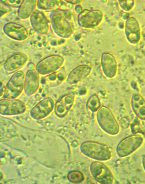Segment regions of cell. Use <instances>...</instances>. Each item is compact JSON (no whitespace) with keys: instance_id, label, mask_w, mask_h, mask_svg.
Returning <instances> with one entry per match:
<instances>
[{"instance_id":"6da1fadb","label":"cell","mask_w":145,"mask_h":184,"mask_svg":"<svg viewBox=\"0 0 145 184\" xmlns=\"http://www.w3.org/2000/svg\"><path fill=\"white\" fill-rule=\"evenodd\" d=\"M64 11L59 10L53 11L50 16L52 28L58 36L64 38L69 37L72 30L69 19Z\"/></svg>"},{"instance_id":"7a4b0ae2","label":"cell","mask_w":145,"mask_h":184,"mask_svg":"<svg viewBox=\"0 0 145 184\" xmlns=\"http://www.w3.org/2000/svg\"><path fill=\"white\" fill-rule=\"evenodd\" d=\"M80 150L85 155L98 160H107L112 156L111 152L107 145L95 142L83 143L80 146Z\"/></svg>"},{"instance_id":"3957f363","label":"cell","mask_w":145,"mask_h":184,"mask_svg":"<svg viewBox=\"0 0 145 184\" xmlns=\"http://www.w3.org/2000/svg\"><path fill=\"white\" fill-rule=\"evenodd\" d=\"M97 118L100 127L107 133L115 135L119 132V125L112 113L107 107L102 106L99 109Z\"/></svg>"},{"instance_id":"277c9868","label":"cell","mask_w":145,"mask_h":184,"mask_svg":"<svg viewBox=\"0 0 145 184\" xmlns=\"http://www.w3.org/2000/svg\"><path fill=\"white\" fill-rule=\"evenodd\" d=\"M25 76L22 71H18L13 74L5 86L2 96L3 98L15 99L21 94L24 90Z\"/></svg>"},{"instance_id":"5b68a950","label":"cell","mask_w":145,"mask_h":184,"mask_svg":"<svg viewBox=\"0 0 145 184\" xmlns=\"http://www.w3.org/2000/svg\"><path fill=\"white\" fill-rule=\"evenodd\" d=\"M143 138L139 135L128 136L121 140L118 144L116 152L120 157H124L130 155L142 144Z\"/></svg>"},{"instance_id":"8992f818","label":"cell","mask_w":145,"mask_h":184,"mask_svg":"<svg viewBox=\"0 0 145 184\" xmlns=\"http://www.w3.org/2000/svg\"><path fill=\"white\" fill-rule=\"evenodd\" d=\"M64 61V59L60 55H50L39 61L36 66L35 70L39 74H50L59 69L63 65Z\"/></svg>"},{"instance_id":"52a82bcc","label":"cell","mask_w":145,"mask_h":184,"mask_svg":"<svg viewBox=\"0 0 145 184\" xmlns=\"http://www.w3.org/2000/svg\"><path fill=\"white\" fill-rule=\"evenodd\" d=\"M90 170L95 179L101 184H111L113 183L114 178L110 169L103 163L98 161L93 163Z\"/></svg>"},{"instance_id":"ba28073f","label":"cell","mask_w":145,"mask_h":184,"mask_svg":"<svg viewBox=\"0 0 145 184\" xmlns=\"http://www.w3.org/2000/svg\"><path fill=\"white\" fill-rule=\"evenodd\" d=\"M103 17L102 12L99 10H85L79 15L78 22L79 25L82 28H93L99 24Z\"/></svg>"},{"instance_id":"9c48e42d","label":"cell","mask_w":145,"mask_h":184,"mask_svg":"<svg viewBox=\"0 0 145 184\" xmlns=\"http://www.w3.org/2000/svg\"><path fill=\"white\" fill-rule=\"evenodd\" d=\"M0 114L4 116L20 114L26 110L25 104L22 101L16 99L3 98L0 101Z\"/></svg>"},{"instance_id":"30bf717a","label":"cell","mask_w":145,"mask_h":184,"mask_svg":"<svg viewBox=\"0 0 145 184\" xmlns=\"http://www.w3.org/2000/svg\"><path fill=\"white\" fill-rule=\"evenodd\" d=\"M54 107L53 99L50 97L46 98L40 101L32 109L30 114L34 119H42L50 114Z\"/></svg>"},{"instance_id":"8fae6325","label":"cell","mask_w":145,"mask_h":184,"mask_svg":"<svg viewBox=\"0 0 145 184\" xmlns=\"http://www.w3.org/2000/svg\"><path fill=\"white\" fill-rule=\"evenodd\" d=\"M125 32L126 38L129 43L136 44L141 38V31L139 23L135 17H130L125 21Z\"/></svg>"},{"instance_id":"7c38bea8","label":"cell","mask_w":145,"mask_h":184,"mask_svg":"<svg viewBox=\"0 0 145 184\" xmlns=\"http://www.w3.org/2000/svg\"><path fill=\"white\" fill-rule=\"evenodd\" d=\"M28 56L21 52L15 53L8 58L4 64V68L8 74L18 71L26 63Z\"/></svg>"},{"instance_id":"4fadbf2b","label":"cell","mask_w":145,"mask_h":184,"mask_svg":"<svg viewBox=\"0 0 145 184\" xmlns=\"http://www.w3.org/2000/svg\"><path fill=\"white\" fill-rule=\"evenodd\" d=\"M30 21L35 31L41 35L47 34L49 29V21L41 11L36 10L30 17Z\"/></svg>"},{"instance_id":"5bb4252c","label":"cell","mask_w":145,"mask_h":184,"mask_svg":"<svg viewBox=\"0 0 145 184\" xmlns=\"http://www.w3.org/2000/svg\"><path fill=\"white\" fill-rule=\"evenodd\" d=\"M5 34L9 38L17 41H23L28 37L26 29L23 25L13 22L8 23L3 27Z\"/></svg>"},{"instance_id":"9a60e30c","label":"cell","mask_w":145,"mask_h":184,"mask_svg":"<svg viewBox=\"0 0 145 184\" xmlns=\"http://www.w3.org/2000/svg\"><path fill=\"white\" fill-rule=\"evenodd\" d=\"M75 96L74 92L69 93L62 96L57 101L54 109L58 117H62L66 116L73 105Z\"/></svg>"},{"instance_id":"2e32d148","label":"cell","mask_w":145,"mask_h":184,"mask_svg":"<svg viewBox=\"0 0 145 184\" xmlns=\"http://www.w3.org/2000/svg\"><path fill=\"white\" fill-rule=\"evenodd\" d=\"M40 84V77L35 70H30L25 75L24 90L28 96L35 94L38 89Z\"/></svg>"},{"instance_id":"e0dca14e","label":"cell","mask_w":145,"mask_h":184,"mask_svg":"<svg viewBox=\"0 0 145 184\" xmlns=\"http://www.w3.org/2000/svg\"><path fill=\"white\" fill-rule=\"evenodd\" d=\"M101 64L103 73L107 78H112L116 75L117 64L114 56L111 54L103 53L101 58Z\"/></svg>"},{"instance_id":"ac0fdd59","label":"cell","mask_w":145,"mask_h":184,"mask_svg":"<svg viewBox=\"0 0 145 184\" xmlns=\"http://www.w3.org/2000/svg\"><path fill=\"white\" fill-rule=\"evenodd\" d=\"M91 70V67L87 65H81L76 67L69 75L67 82L72 84L80 82L89 75Z\"/></svg>"},{"instance_id":"d6986e66","label":"cell","mask_w":145,"mask_h":184,"mask_svg":"<svg viewBox=\"0 0 145 184\" xmlns=\"http://www.w3.org/2000/svg\"><path fill=\"white\" fill-rule=\"evenodd\" d=\"M131 105L133 112L138 118L145 121V100L140 94L138 93L133 94Z\"/></svg>"},{"instance_id":"ffe728a7","label":"cell","mask_w":145,"mask_h":184,"mask_svg":"<svg viewBox=\"0 0 145 184\" xmlns=\"http://www.w3.org/2000/svg\"><path fill=\"white\" fill-rule=\"evenodd\" d=\"M36 0H23L18 10V15L22 19L30 17L37 6Z\"/></svg>"},{"instance_id":"44dd1931","label":"cell","mask_w":145,"mask_h":184,"mask_svg":"<svg viewBox=\"0 0 145 184\" xmlns=\"http://www.w3.org/2000/svg\"><path fill=\"white\" fill-rule=\"evenodd\" d=\"M64 79V75L62 73L59 72H55L47 75L44 81L47 86L52 87L59 85Z\"/></svg>"},{"instance_id":"7402d4cb","label":"cell","mask_w":145,"mask_h":184,"mask_svg":"<svg viewBox=\"0 0 145 184\" xmlns=\"http://www.w3.org/2000/svg\"><path fill=\"white\" fill-rule=\"evenodd\" d=\"M101 102L100 99L96 94L92 95L88 99L87 102V106L91 111L95 112L100 108Z\"/></svg>"},{"instance_id":"603a6c76","label":"cell","mask_w":145,"mask_h":184,"mask_svg":"<svg viewBox=\"0 0 145 184\" xmlns=\"http://www.w3.org/2000/svg\"><path fill=\"white\" fill-rule=\"evenodd\" d=\"M57 0H38L37 6L40 10H48L52 9L58 5Z\"/></svg>"},{"instance_id":"cb8c5ba5","label":"cell","mask_w":145,"mask_h":184,"mask_svg":"<svg viewBox=\"0 0 145 184\" xmlns=\"http://www.w3.org/2000/svg\"><path fill=\"white\" fill-rule=\"evenodd\" d=\"M67 177L69 180L73 183L81 182L84 179L83 174L80 171H70L68 174Z\"/></svg>"},{"instance_id":"d4e9b609","label":"cell","mask_w":145,"mask_h":184,"mask_svg":"<svg viewBox=\"0 0 145 184\" xmlns=\"http://www.w3.org/2000/svg\"><path fill=\"white\" fill-rule=\"evenodd\" d=\"M132 132L134 134L140 132L145 135V130L141 125L138 118H136L131 125Z\"/></svg>"},{"instance_id":"484cf974","label":"cell","mask_w":145,"mask_h":184,"mask_svg":"<svg viewBox=\"0 0 145 184\" xmlns=\"http://www.w3.org/2000/svg\"><path fill=\"white\" fill-rule=\"evenodd\" d=\"M121 8L123 10L128 11L131 10L134 6L135 2L132 0H118Z\"/></svg>"},{"instance_id":"4316f807","label":"cell","mask_w":145,"mask_h":184,"mask_svg":"<svg viewBox=\"0 0 145 184\" xmlns=\"http://www.w3.org/2000/svg\"><path fill=\"white\" fill-rule=\"evenodd\" d=\"M23 0H1V2L8 6L19 8Z\"/></svg>"},{"instance_id":"83f0119b","label":"cell","mask_w":145,"mask_h":184,"mask_svg":"<svg viewBox=\"0 0 145 184\" xmlns=\"http://www.w3.org/2000/svg\"><path fill=\"white\" fill-rule=\"evenodd\" d=\"M130 120L126 117H122L120 121V125L121 127L124 128H128L130 125Z\"/></svg>"},{"instance_id":"f1b7e54d","label":"cell","mask_w":145,"mask_h":184,"mask_svg":"<svg viewBox=\"0 0 145 184\" xmlns=\"http://www.w3.org/2000/svg\"><path fill=\"white\" fill-rule=\"evenodd\" d=\"M0 97H2L4 92L5 86L2 82H0Z\"/></svg>"},{"instance_id":"f546056e","label":"cell","mask_w":145,"mask_h":184,"mask_svg":"<svg viewBox=\"0 0 145 184\" xmlns=\"http://www.w3.org/2000/svg\"><path fill=\"white\" fill-rule=\"evenodd\" d=\"M142 164L143 168L145 171V156L142 158Z\"/></svg>"}]
</instances>
